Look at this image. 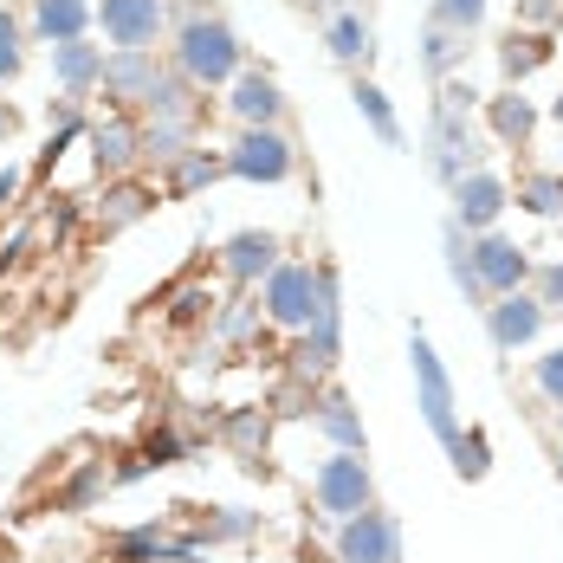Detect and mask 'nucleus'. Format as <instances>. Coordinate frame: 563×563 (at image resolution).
I'll return each instance as SVG.
<instances>
[{"label": "nucleus", "instance_id": "nucleus-7", "mask_svg": "<svg viewBox=\"0 0 563 563\" xmlns=\"http://www.w3.org/2000/svg\"><path fill=\"white\" fill-rule=\"evenodd\" d=\"M291 169H298V150L279 130H240L227 150V175H240V181H285Z\"/></svg>", "mask_w": 563, "mask_h": 563}, {"label": "nucleus", "instance_id": "nucleus-6", "mask_svg": "<svg viewBox=\"0 0 563 563\" xmlns=\"http://www.w3.org/2000/svg\"><path fill=\"white\" fill-rule=\"evenodd\" d=\"M408 356H415V395H421V415H428L434 441L453 448V434H460V421H453V383H448V369H441V356H434V343H428V331H415Z\"/></svg>", "mask_w": 563, "mask_h": 563}, {"label": "nucleus", "instance_id": "nucleus-29", "mask_svg": "<svg viewBox=\"0 0 563 563\" xmlns=\"http://www.w3.org/2000/svg\"><path fill=\"white\" fill-rule=\"evenodd\" d=\"M331 53H338L343 65H356V58H369V26H363L356 13H338V20H331Z\"/></svg>", "mask_w": 563, "mask_h": 563}, {"label": "nucleus", "instance_id": "nucleus-8", "mask_svg": "<svg viewBox=\"0 0 563 563\" xmlns=\"http://www.w3.org/2000/svg\"><path fill=\"white\" fill-rule=\"evenodd\" d=\"M85 143H91V169L104 175V181H117V175H130L143 163V123L123 111L85 123Z\"/></svg>", "mask_w": 563, "mask_h": 563}, {"label": "nucleus", "instance_id": "nucleus-17", "mask_svg": "<svg viewBox=\"0 0 563 563\" xmlns=\"http://www.w3.org/2000/svg\"><path fill=\"white\" fill-rule=\"evenodd\" d=\"M221 441L240 453L253 473H260L266 441H273V408H266V401H260V408H227V415H221Z\"/></svg>", "mask_w": 563, "mask_h": 563}, {"label": "nucleus", "instance_id": "nucleus-23", "mask_svg": "<svg viewBox=\"0 0 563 563\" xmlns=\"http://www.w3.org/2000/svg\"><path fill=\"white\" fill-rule=\"evenodd\" d=\"M518 208H525V214H544V221H563V175L558 169L525 175V181H518Z\"/></svg>", "mask_w": 563, "mask_h": 563}, {"label": "nucleus", "instance_id": "nucleus-18", "mask_svg": "<svg viewBox=\"0 0 563 563\" xmlns=\"http://www.w3.org/2000/svg\"><path fill=\"white\" fill-rule=\"evenodd\" d=\"M53 78L65 85V98H85V91H98V78H104V46H91V40L53 46Z\"/></svg>", "mask_w": 563, "mask_h": 563}, {"label": "nucleus", "instance_id": "nucleus-34", "mask_svg": "<svg viewBox=\"0 0 563 563\" xmlns=\"http://www.w3.org/2000/svg\"><path fill=\"white\" fill-rule=\"evenodd\" d=\"M479 13H486V0H441V7H434V20L453 26V33H473V26H479Z\"/></svg>", "mask_w": 563, "mask_h": 563}, {"label": "nucleus", "instance_id": "nucleus-22", "mask_svg": "<svg viewBox=\"0 0 563 563\" xmlns=\"http://www.w3.org/2000/svg\"><path fill=\"white\" fill-rule=\"evenodd\" d=\"M195 130H201V123H163V117H150V123H143V163L169 169L181 150H195Z\"/></svg>", "mask_w": 563, "mask_h": 563}, {"label": "nucleus", "instance_id": "nucleus-15", "mask_svg": "<svg viewBox=\"0 0 563 563\" xmlns=\"http://www.w3.org/2000/svg\"><path fill=\"white\" fill-rule=\"evenodd\" d=\"M221 266L233 285H266V273L279 266V233H233Z\"/></svg>", "mask_w": 563, "mask_h": 563}, {"label": "nucleus", "instance_id": "nucleus-27", "mask_svg": "<svg viewBox=\"0 0 563 563\" xmlns=\"http://www.w3.org/2000/svg\"><path fill=\"white\" fill-rule=\"evenodd\" d=\"M453 473L460 479H486V466H493V441L479 434V428H466V434H453Z\"/></svg>", "mask_w": 563, "mask_h": 563}, {"label": "nucleus", "instance_id": "nucleus-25", "mask_svg": "<svg viewBox=\"0 0 563 563\" xmlns=\"http://www.w3.org/2000/svg\"><path fill=\"white\" fill-rule=\"evenodd\" d=\"M260 324H266L260 298H233V305H221V311H214V338H221V343H246V338H260Z\"/></svg>", "mask_w": 563, "mask_h": 563}, {"label": "nucleus", "instance_id": "nucleus-5", "mask_svg": "<svg viewBox=\"0 0 563 563\" xmlns=\"http://www.w3.org/2000/svg\"><path fill=\"white\" fill-rule=\"evenodd\" d=\"M163 78H169V65H163L156 53H104L98 91H104L123 117H136V111H150V98H156Z\"/></svg>", "mask_w": 563, "mask_h": 563}, {"label": "nucleus", "instance_id": "nucleus-1", "mask_svg": "<svg viewBox=\"0 0 563 563\" xmlns=\"http://www.w3.org/2000/svg\"><path fill=\"white\" fill-rule=\"evenodd\" d=\"M175 71H181L188 85H201V91L233 85V78L246 71V46H240V33H233L227 20L188 13V20L175 26Z\"/></svg>", "mask_w": 563, "mask_h": 563}, {"label": "nucleus", "instance_id": "nucleus-37", "mask_svg": "<svg viewBox=\"0 0 563 563\" xmlns=\"http://www.w3.org/2000/svg\"><path fill=\"white\" fill-rule=\"evenodd\" d=\"M558 13H563V0H518V20H525V33H544Z\"/></svg>", "mask_w": 563, "mask_h": 563}, {"label": "nucleus", "instance_id": "nucleus-14", "mask_svg": "<svg viewBox=\"0 0 563 563\" xmlns=\"http://www.w3.org/2000/svg\"><path fill=\"white\" fill-rule=\"evenodd\" d=\"M227 111L240 117V130H279V117H285L279 78H273V71H240V78H233Z\"/></svg>", "mask_w": 563, "mask_h": 563}, {"label": "nucleus", "instance_id": "nucleus-30", "mask_svg": "<svg viewBox=\"0 0 563 563\" xmlns=\"http://www.w3.org/2000/svg\"><path fill=\"white\" fill-rule=\"evenodd\" d=\"M214 311H221V305H214V291H208V285H181V291H175V305H169L175 324H201V318H214Z\"/></svg>", "mask_w": 563, "mask_h": 563}, {"label": "nucleus", "instance_id": "nucleus-9", "mask_svg": "<svg viewBox=\"0 0 563 563\" xmlns=\"http://www.w3.org/2000/svg\"><path fill=\"white\" fill-rule=\"evenodd\" d=\"M338 563H401V525L389 511H356L338 525Z\"/></svg>", "mask_w": 563, "mask_h": 563}, {"label": "nucleus", "instance_id": "nucleus-21", "mask_svg": "<svg viewBox=\"0 0 563 563\" xmlns=\"http://www.w3.org/2000/svg\"><path fill=\"white\" fill-rule=\"evenodd\" d=\"M486 123H493V136H499L506 150H525V143H531V130H538V111H531V98L506 91V98H493V104H486Z\"/></svg>", "mask_w": 563, "mask_h": 563}, {"label": "nucleus", "instance_id": "nucleus-3", "mask_svg": "<svg viewBox=\"0 0 563 563\" xmlns=\"http://www.w3.org/2000/svg\"><path fill=\"white\" fill-rule=\"evenodd\" d=\"M91 26H104L117 53H156V40L169 33V0H98Z\"/></svg>", "mask_w": 563, "mask_h": 563}, {"label": "nucleus", "instance_id": "nucleus-2", "mask_svg": "<svg viewBox=\"0 0 563 563\" xmlns=\"http://www.w3.org/2000/svg\"><path fill=\"white\" fill-rule=\"evenodd\" d=\"M260 311H266L273 331H305V324L318 318V266L279 260V266L266 273V285H260Z\"/></svg>", "mask_w": 563, "mask_h": 563}, {"label": "nucleus", "instance_id": "nucleus-13", "mask_svg": "<svg viewBox=\"0 0 563 563\" xmlns=\"http://www.w3.org/2000/svg\"><path fill=\"white\" fill-rule=\"evenodd\" d=\"M544 305L531 298V291H506V298H486V331H493V343L499 350H525V343L544 331Z\"/></svg>", "mask_w": 563, "mask_h": 563}, {"label": "nucleus", "instance_id": "nucleus-24", "mask_svg": "<svg viewBox=\"0 0 563 563\" xmlns=\"http://www.w3.org/2000/svg\"><path fill=\"white\" fill-rule=\"evenodd\" d=\"M544 58H551V40H544V33H525V26L511 33L506 46H499V65H506V78H531Z\"/></svg>", "mask_w": 563, "mask_h": 563}, {"label": "nucleus", "instance_id": "nucleus-19", "mask_svg": "<svg viewBox=\"0 0 563 563\" xmlns=\"http://www.w3.org/2000/svg\"><path fill=\"white\" fill-rule=\"evenodd\" d=\"M91 7L98 0H33V33L53 40V46H71L91 33Z\"/></svg>", "mask_w": 563, "mask_h": 563}, {"label": "nucleus", "instance_id": "nucleus-28", "mask_svg": "<svg viewBox=\"0 0 563 563\" xmlns=\"http://www.w3.org/2000/svg\"><path fill=\"white\" fill-rule=\"evenodd\" d=\"M356 111L369 117V130L383 136V143H401V123H395V111H389V98H383V85H356Z\"/></svg>", "mask_w": 563, "mask_h": 563}, {"label": "nucleus", "instance_id": "nucleus-31", "mask_svg": "<svg viewBox=\"0 0 563 563\" xmlns=\"http://www.w3.org/2000/svg\"><path fill=\"white\" fill-rule=\"evenodd\" d=\"M20 65H26V33H20V20L0 7V78H20Z\"/></svg>", "mask_w": 563, "mask_h": 563}, {"label": "nucleus", "instance_id": "nucleus-33", "mask_svg": "<svg viewBox=\"0 0 563 563\" xmlns=\"http://www.w3.org/2000/svg\"><path fill=\"white\" fill-rule=\"evenodd\" d=\"M460 40H466V33H453V26H441V20L428 26V71H434V78L460 58Z\"/></svg>", "mask_w": 563, "mask_h": 563}, {"label": "nucleus", "instance_id": "nucleus-41", "mask_svg": "<svg viewBox=\"0 0 563 563\" xmlns=\"http://www.w3.org/2000/svg\"><path fill=\"white\" fill-rule=\"evenodd\" d=\"M558 473H563V453H558Z\"/></svg>", "mask_w": 563, "mask_h": 563}, {"label": "nucleus", "instance_id": "nucleus-39", "mask_svg": "<svg viewBox=\"0 0 563 563\" xmlns=\"http://www.w3.org/2000/svg\"><path fill=\"white\" fill-rule=\"evenodd\" d=\"M13 130H20V111H13V104H7V98H0V143H7V136H13Z\"/></svg>", "mask_w": 563, "mask_h": 563}, {"label": "nucleus", "instance_id": "nucleus-26", "mask_svg": "<svg viewBox=\"0 0 563 563\" xmlns=\"http://www.w3.org/2000/svg\"><path fill=\"white\" fill-rule=\"evenodd\" d=\"M448 273H453V285L466 291V305L486 311V285H479V273H473V240H466L460 227H448Z\"/></svg>", "mask_w": 563, "mask_h": 563}, {"label": "nucleus", "instance_id": "nucleus-40", "mask_svg": "<svg viewBox=\"0 0 563 563\" xmlns=\"http://www.w3.org/2000/svg\"><path fill=\"white\" fill-rule=\"evenodd\" d=\"M551 117H558V123H563V91H558V104H551Z\"/></svg>", "mask_w": 563, "mask_h": 563}, {"label": "nucleus", "instance_id": "nucleus-32", "mask_svg": "<svg viewBox=\"0 0 563 563\" xmlns=\"http://www.w3.org/2000/svg\"><path fill=\"white\" fill-rule=\"evenodd\" d=\"M104 486H111V473H104V466H85V473H78V479L58 493V506H65V511H85L98 493H104Z\"/></svg>", "mask_w": 563, "mask_h": 563}, {"label": "nucleus", "instance_id": "nucleus-16", "mask_svg": "<svg viewBox=\"0 0 563 563\" xmlns=\"http://www.w3.org/2000/svg\"><path fill=\"white\" fill-rule=\"evenodd\" d=\"M221 175H227V150H201V143H195V150H181L169 169H163V195H169V201H188V195L214 188Z\"/></svg>", "mask_w": 563, "mask_h": 563}, {"label": "nucleus", "instance_id": "nucleus-35", "mask_svg": "<svg viewBox=\"0 0 563 563\" xmlns=\"http://www.w3.org/2000/svg\"><path fill=\"white\" fill-rule=\"evenodd\" d=\"M538 395H544L551 408H563V350L538 356Z\"/></svg>", "mask_w": 563, "mask_h": 563}, {"label": "nucleus", "instance_id": "nucleus-12", "mask_svg": "<svg viewBox=\"0 0 563 563\" xmlns=\"http://www.w3.org/2000/svg\"><path fill=\"white\" fill-rule=\"evenodd\" d=\"M156 195H163V188H150V181H136V175H117V181H104V195L91 201V227H98V233H123V227L150 221V214H156Z\"/></svg>", "mask_w": 563, "mask_h": 563}, {"label": "nucleus", "instance_id": "nucleus-20", "mask_svg": "<svg viewBox=\"0 0 563 563\" xmlns=\"http://www.w3.org/2000/svg\"><path fill=\"white\" fill-rule=\"evenodd\" d=\"M311 421H318V428L338 441V453H363V415L350 408V395H343V389H318Z\"/></svg>", "mask_w": 563, "mask_h": 563}, {"label": "nucleus", "instance_id": "nucleus-4", "mask_svg": "<svg viewBox=\"0 0 563 563\" xmlns=\"http://www.w3.org/2000/svg\"><path fill=\"white\" fill-rule=\"evenodd\" d=\"M311 499L324 518H356V511L376 506V486H369V466H363V453H331L318 473H311Z\"/></svg>", "mask_w": 563, "mask_h": 563}, {"label": "nucleus", "instance_id": "nucleus-10", "mask_svg": "<svg viewBox=\"0 0 563 563\" xmlns=\"http://www.w3.org/2000/svg\"><path fill=\"white\" fill-rule=\"evenodd\" d=\"M473 273L486 285V298H506V291H525L531 260H525V246L506 240V233H479V240H473Z\"/></svg>", "mask_w": 563, "mask_h": 563}, {"label": "nucleus", "instance_id": "nucleus-11", "mask_svg": "<svg viewBox=\"0 0 563 563\" xmlns=\"http://www.w3.org/2000/svg\"><path fill=\"white\" fill-rule=\"evenodd\" d=\"M506 201H511V188L499 175H486V169L460 175L453 181V227L460 233H493V221L506 214Z\"/></svg>", "mask_w": 563, "mask_h": 563}, {"label": "nucleus", "instance_id": "nucleus-38", "mask_svg": "<svg viewBox=\"0 0 563 563\" xmlns=\"http://www.w3.org/2000/svg\"><path fill=\"white\" fill-rule=\"evenodd\" d=\"M13 195H20V169H0V214L13 208Z\"/></svg>", "mask_w": 563, "mask_h": 563}, {"label": "nucleus", "instance_id": "nucleus-36", "mask_svg": "<svg viewBox=\"0 0 563 563\" xmlns=\"http://www.w3.org/2000/svg\"><path fill=\"white\" fill-rule=\"evenodd\" d=\"M531 279H538L531 298H538L544 311H563V260H558V266H544V273H531Z\"/></svg>", "mask_w": 563, "mask_h": 563}]
</instances>
